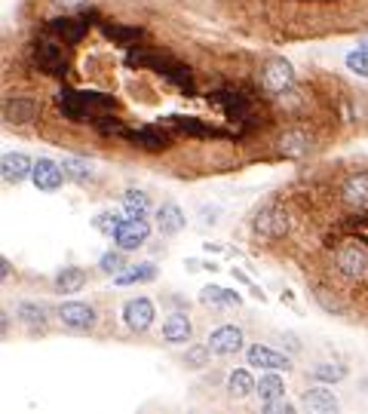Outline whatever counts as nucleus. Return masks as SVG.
I'll return each mask as SVG.
<instances>
[{"label":"nucleus","mask_w":368,"mask_h":414,"mask_svg":"<svg viewBox=\"0 0 368 414\" xmlns=\"http://www.w3.org/2000/svg\"><path fill=\"white\" fill-rule=\"evenodd\" d=\"M31 172H34V160L22 151L4 154V160H0V175H4L6 184H22L31 178Z\"/></svg>","instance_id":"12"},{"label":"nucleus","mask_w":368,"mask_h":414,"mask_svg":"<svg viewBox=\"0 0 368 414\" xmlns=\"http://www.w3.org/2000/svg\"><path fill=\"white\" fill-rule=\"evenodd\" d=\"M301 405L307 411H313V414H331V411L340 408L338 396L331 393V390H326V386H310V390H304Z\"/></svg>","instance_id":"18"},{"label":"nucleus","mask_w":368,"mask_h":414,"mask_svg":"<svg viewBox=\"0 0 368 414\" xmlns=\"http://www.w3.org/2000/svg\"><path fill=\"white\" fill-rule=\"evenodd\" d=\"M64 169H62V163H55L50 160V156H40V160H34V172H31V184L40 193H55L64 184Z\"/></svg>","instance_id":"5"},{"label":"nucleus","mask_w":368,"mask_h":414,"mask_svg":"<svg viewBox=\"0 0 368 414\" xmlns=\"http://www.w3.org/2000/svg\"><path fill=\"white\" fill-rule=\"evenodd\" d=\"M126 64H129V68H151V71H156V74H163L166 80H172L181 92L193 96L190 68H184L181 62L169 59V55H156V52H129V55H126Z\"/></svg>","instance_id":"2"},{"label":"nucleus","mask_w":368,"mask_h":414,"mask_svg":"<svg viewBox=\"0 0 368 414\" xmlns=\"http://www.w3.org/2000/svg\"><path fill=\"white\" fill-rule=\"evenodd\" d=\"M169 126L178 129V132H184V135H200V138H215V135H221L215 126L200 123L197 117H169Z\"/></svg>","instance_id":"30"},{"label":"nucleus","mask_w":368,"mask_h":414,"mask_svg":"<svg viewBox=\"0 0 368 414\" xmlns=\"http://www.w3.org/2000/svg\"><path fill=\"white\" fill-rule=\"evenodd\" d=\"M123 212H126V218H147V212H151V197L138 188H129L123 193Z\"/></svg>","instance_id":"27"},{"label":"nucleus","mask_w":368,"mask_h":414,"mask_svg":"<svg viewBox=\"0 0 368 414\" xmlns=\"http://www.w3.org/2000/svg\"><path fill=\"white\" fill-rule=\"evenodd\" d=\"M9 273H13V267H9V261L4 258V261H0V276H4V280H9Z\"/></svg>","instance_id":"44"},{"label":"nucleus","mask_w":368,"mask_h":414,"mask_svg":"<svg viewBox=\"0 0 368 414\" xmlns=\"http://www.w3.org/2000/svg\"><path fill=\"white\" fill-rule=\"evenodd\" d=\"M147 236H151V224L144 218H126L114 236V246H120L123 252H135V248L147 243Z\"/></svg>","instance_id":"10"},{"label":"nucleus","mask_w":368,"mask_h":414,"mask_svg":"<svg viewBox=\"0 0 368 414\" xmlns=\"http://www.w3.org/2000/svg\"><path fill=\"white\" fill-rule=\"evenodd\" d=\"M200 301L206 307H239L243 304V298L236 292L224 289V285H206V289H200Z\"/></svg>","instance_id":"23"},{"label":"nucleus","mask_w":368,"mask_h":414,"mask_svg":"<svg viewBox=\"0 0 368 414\" xmlns=\"http://www.w3.org/2000/svg\"><path fill=\"white\" fill-rule=\"evenodd\" d=\"M255 396L261 402H270V399H280V396H285V381L276 372H264L261 381H258V390Z\"/></svg>","instance_id":"31"},{"label":"nucleus","mask_w":368,"mask_h":414,"mask_svg":"<svg viewBox=\"0 0 368 414\" xmlns=\"http://www.w3.org/2000/svg\"><path fill=\"white\" fill-rule=\"evenodd\" d=\"M335 264H338V270L344 273L347 280H362V276H368V248L359 246V243L340 246Z\"/></svg>","instance_id":"4"},{"label":"nucleus","mask_w":368,"mask_h":414,"mask_svg":"<svg viewBox=\"0 0 368 414\" xmlns=\"http://www.w3.org/2000/svg\"><path fill=\"white\" fill-rule=\"evenodd\" d=\"M188 227V215H184V209L178 202L166 200L160 209H156V230H160L163 236H178L181 230Z\"/></svg>","instance_id":"15"},{"label":"nucleus","mask_w":368,"mask_h":414,"mask_svg":"<svg viewBox=\"0 0 368 414\" xmlns=\"http://www.w3.org/2000/svg\"><path fill=\"white\" fill-rule=\"evenodd\" d=\"M37 114H40V105H37L34 98L16 96V98H6L4 101V120H6L9 126H25V123H31Z\"/></svg>","instance_id":"16"},{"label":"nucleus","mask_w":368,"mask_h":414,"mask_svg":"<svg viewBox=\"0 0 368 414\" xmlns=\"http://www.w3.org/2000/svg\"><path fill=\"white\" fill-rule=\"evenodd\" d=\"M280 340H282V344H289V350H292V353H301V340L294 338L292 331H285V335H280Z\"/></svg>","instance_id":"41"},{"label":"nucleus","mask_w":368,"mask_h":414,"mask_svg":"<svg viewBox=\"0 0 368 414\" xmlns=\"http://www.w3.org/2000/svg\"><path fill=\"white\" fill-rule=\"evenodd\" d=\"M243 328L236 326H218L215 331L209 335V350L215 356H236L243 350Z\"/></svg>","instance_id":"11"},{"label":"nucleus","mask_w":368,"mask_h":414,"mask_svg":"<svg viewBox=\"0 0 368 414\" xmlns=\"http://www.w3.org/2000/svg\"><path fill=\"white\" fill-rule=\"evenodd\" d=\"M101 34L108 37V40H114L120 46H132L144 37L142 28H129V25H110V22H101Z\"/></svg>","instance_id":"28"},{"label":"nucleus","mask_w":368,"mask_h":414,"mask_svg":"<svg viewBox=\"0 0 368 414\" xmlns=\"http://www.w3.org/2000/svg\"><path fill=\"white\" fill-rule=\"evenodd\" d=\"M294 83V68H292V62H285V59H270L264 64V71H261V86L267 92H273V96H280V92H285Z\"/></svg>","instance_id":"8"},{"label":"nucleus","mask_w":368,"mask_h":414,"mask_svg":"<svg viewBox=\"0 0 368 414\" xmlns=\"http://www.w3.org/2000/svg\"><path fill=\"white\" fill-rule=\"evenodd\" d=\"M313 381L316 384H340L347 377V365H340V362H319V365H313Z\"/></svg>","instance_id":"33"},{"label":"nucleus","mask_w":368,"mask_h":414,"mask_svg":"<svg viewBox=\"0 0 368 414\" xmlns=\"http://www.w3.org/2000/svg\"><path fill=\"white\" fill-rule=\"evenodd\" d=\"M200 215H202V221H200L202 227H215L218 221H221V209H218V206H212V209H209V206H202V209H200Z\"/></svg>","instance_id":"39"},{"label":"nucleus","mask_w":368,"mask_h":414,"mask_svg":"<svg viewBox=\"0 0 368 414\" xmlns=\"http://www.w3.org/2000/svg\"><path fill=\"white\" fill-rule=\"evenodd\" d=\"M50 28H52V34L62 37L64 43H80L83 34H86V22H83V18H68V16H64V18H52Z\"/></svg>","instance_id":"25"},{"label":"nucleus","mask_w":368,"mask_h":414,"mask_svg":"<svg viewBox=\"0 0 368 414\" xmlns=\"http://www.w3.org/2000/svg\"><path fill=\"white\" fill-rule=\"evenodd\" d=\"M313 298L319 301V307H322V310H328V313H340V304H338V301H331L328 294H326V289H316V292H313Z\"/></svg>","instance_id":"40"},{"label":"nucleus","mask_w":368,"mask_h":414,"mask_svg":"<svg viewBox=\"0 0 368 414\" xmlns=\"http://www.w3.org/2000/svg\"><path fill=\"white\" fill-rule=\"evenodd\" d=\"M246 362L255 368H264V372H292V359L280 353V350L267 347V344H252L246 350Z\"/></svg>","instance_id":"7"},{"label":"nucleus","mask_w":368,"mask_h":414,"mask_svg":"<svg viewBox=\"0 0 368 414\" xmlns=\"http://www.w3.org/2000/svg\"><path fill=\"white\" fill-rule=\"evenodd\" d=\"M62 169H64V175H68L71 181H77V184H86V181L96 178V172H92V163L83 160V156H64Z\"/></svg>","instance_id":"32"},{"label":"nucleus","mask_w":368,"mask_h":414,"mask_svg":"<svg viewBox=\"0 0 368 414\" xmlns=\"http://www.w3.org/2000/svg\"><path fill=\"white\" fill-rule=\"evenodd\" d=\"M193 338V322L188 319V313H169L163 322V340L172 347L178 344H188Z\"/></svg>","instance_id":"17"},{"label":"nucleus","mask_w":368,"mask_h":414,"mask_svg":"<svg viewBox=\"0 0 368 414\" xmlns=\"http://www.w3.org/2000/svg\"><path fill=\"white\" fill-rule=\"evenodd\" d=\"M359 46H362V50L368 52V37H365V40H362V43H359Z\"/></svg>","instance_id":"47"},{"label":"nucleus","mask_w":368,"mask_h":414,"mask_svg":"<svg viewBox=\"0 0 368 414\" xmlns=\"http://www.w3.org/2000/svg\"><path fill=\"white\" fill-rule=\"evenodd\" d=\"M156 280V264L154 261H142V264H126V270H120L114 276V282L120 289L126 285H144V282H154Z\"/></svg>","instance_id":"21"},{"label":"nucleus","mask_w":368,"mask_h":414,"mask_svg":"<svg viewBox=\"0 0 368 414\" xmlns=\"http://www.w3.org/2000/svg\"><path fill=\"white\" fill-rule=\"evenodd\" d=\"M347 71H353L356 77H362V80H368V52L359 46V50H350L347 52Z\"/></svg>","instance_id":"37"},{"label":"nucleus","mask_w":368,"mask_h":414,"mask_svg":"<svg viewBox=\"0 0 368 414\" xmlns=\"http://www.w3.org/2000/svg\"><path fill=\"white\" fill-rule=\"evenodd\" d=\"M16 319L28 328H43L50 316H46V307L40 301H18L16 304Z\"/></svg>","instance_id":"24"},{"label":"nucleus","mask_w":368,"mask_h":414,"mask_svg":"<svg viewBox=\"0 0 368 414\" xmlns=\"http://www.w3.org/2000/svg\"><path fill=\"white\" fill-rule=\"evenodd\" d=\"M255 230L258 234H264V236H282L285 230H289V218H285L276 206L267 202V206L258 212V218H255Z\"/></svg>","instance_id":"19"},{"label":"nucleus","mask_w":368,"mask_h":414,"mask_svg":"<svg viewBox=\"0 0 368 414\" xmlns=\"http://www.w3.org/2000/svg\"><path fill=\"white\" fill-rule=\"evenodd\" d=\"M184 267H188L190 273H197V270H206V267H202V264L197 261V258H188V261H184Z\"/></svg>","instance_id":"42"},{"label":"nucleus","mask_w":368,"mask_h":414,"mask_svg":"<svg viewBox=\"0 0 368 414\" xmlns=\"http://www.w3.org/2000/svg\"><path fill=\"white\" fill-rule=\"evenodd\" d=\"M154 316H156V307L151 298H129L123 304V322L129 331H147L154 326Z\"/></svg>","instance_id":"6"},{"label":"nucleus","mask_w":368,"mask_h":414,"mask_svg":"<svg viewBox=\"0 0 368 414\" xmlns=\"http://www.w3.org/2000/svg\"><path fill=\"white\" fill-rule=\"evenodd\" d=\"M340 193H344V202L353 209H365L368 206V172H353L347 175L344 188H340Z\"/></svg>","instance_id":"20"},{"label":"nucleus","mask_w":368,"mask_h":414,"mask_svg":"<svg viewBox=\"0 0 368 414\" xmlns=\"http://www.w3.org/2000/svg\"><path fill=\"white\" fill-rule=\"evenodd\" d=\"M230 273H234V280H239V282H246V285H252V280H248V276H246L243 270H236V267H234V270H230Z\"/></svg>","instance_id":"45"},{"label":"nucleus","mask_w":368,"mask_h":414,"mask_svg":"<svg viewBox=\"0 0 368 414\" xmlns=\"http://www.w3.org/2000/svg\"><path fill=\"white\" fill-rule=\"evenodd\" d=\"M206 252H218V255H224L227 248H224V246H218V243H206Z\"/></svg>","instance_id":"46"},{"label":"nucleus","mask_w":368,"mask_h":414,"mask_svg":"<svg viewBox=\"0 0 368 414\" xmlns=\"http://www.w3.org/2000/svg\"><path fill=\"white\" fill-rule=\"evenodd\" d=\"M31 55H34L37 68H40L43 74H50V77H64V71H68V59H64V52L55 43H50V40L34 43Z\"/></svg>","instance_id":"9"},{"label":"nucleus","mask_w":368,"mask_h":414,"mask_svg":"<svg viewBox=\"0 0 368 414\" xmlns=\"http://www.w3.org/2000/svg\"><path fill=\"white\" fill-rule=\"evenodd\" d=\"M212 356L215 353L209 350V344H193V347H188V353H184V365L188 368H206Z\"/></svg>","instance_id":"36"},{"label":"nucleus","mask_w":368,"mask_h":414,"mask_svg":"<svg viewBox=\"0 0 368 414\" xmlns=\"http://www.w3.org/2000/svg\"><path fill=\"white\" fill-rule=\"evenodd\" d=\"M83 285H86V270L83 267H62L55 273V292H62V294H74Z\"/></svg>","instance_id":"26"},{"label":"nucleus","mask_w":368,"mask_h":414,"mask_svg":"<svg viewBox=\"0 0 368 414\" xmlns=\"http://www.w3.org/2000/svg\"><path fill=\"white\" fill-rule=\"evenodd\" d=\"M123 138L142 151H163L169 147V135L160 126H142V129H123Z\"/></svg>","instance_id":"14"},{"label":"nucleus","mask_w":368,"mask_h":414,"mask_svg":"<svg viewBox=\"0 0 368 414\" xmlns=\"http://www.w3.org/2000/svg\"><path fill=\"white\" fill-rule=\"evenodd\" d=\"M123 221H126V218L117 215V212H98V215L92 218V227H96L101 236H110V239H114L117 230L123 227Z\"/></svg>","instance_id":"34"},{"label":"nucleus","mask_w":368,"mask_h":414,"mask_svg":"<svg viewBox=\"0 0 368 414\" xmlns=\"http://www.w3.org/2000/svg\"><path fill=\"white\" fill-rule=\"evenodd\" d=\"M267 414H294V405L285 399V396H280V399H270V402H261Z\"/></svg>","instance_id":"38"},{"label":"nucleus","mask_w":368,"mask_h":414,"mask_svg":"<svg viewBox=\"0 0 368 414\" xmlns=\"http://www.w3.org/2000/svg\"><path fill=\"white\" fill-rule=\"evenodd\" d=\"M276 144H280V154L285 160H304V156L313 151V138H310V132H304V129H285Z\"/></svg>","instance_id":"13"},{"label":"nucleus","mask_w":368,"mask_h":414,"mask_svg":"<svg viewBox=\"0 0 368 414\" xmlns=\"http://www.w3.org/2000/svg\"><path fill=\"white\" fill-rule=\"evenodd\" d=\"M98 270L105 273V276H117L120 270H126V252L123 248H110V252H105L98 258Z\"/></svg>","instance_id":"35"},{"label":"nucleus","mask_w":368,"mask_h":414,"mask_svg":"<svg viewBox=\"0 0 368 414\" xmlns=\"http://www.w3.org/2000/svg\"><path fill=\"white\" fill-rule=\"evenodd\" d=\"M62 117L71 123H98L101 117H108L110 110H117V98L105 96V92H92V89H71L64 86L55 96Z\"/></svg>","instance_id":"1"},{"label":"nucleus","mask_w":368,"mask_h":414,"mask_svg":"<svg viewBox=\"0 0 368 414\" xmlns=\"http://www.w3.org/2000/svg\"><path fill=\"white\" fill-rule=\"evenodd\" d=\"M55 4H59V6H64V9H77V6L83 4V0H55Z\"/></svg>","instance_id":"43"},{"label":"nucleus","mask_w":368,"mask_h":414,"mask_svg":"<svg viewBox=\"0 0 368 414\" xmlns=\"http://www.w3.org/2000/svg\"><path fill=\"white\" fill-rule=\"evenodd\" d=\"M55 316L68 331H92L98 322V310L86 301H64L55 307Z\"/></svg>","instance_id":"3"},{"label":"nucleus","mask_w":368,"mask_h":414,"mask_svg":"<svg viewBox=\"0 0 368 414\" xmlns=\"http://www.w3.org/2000/svg\"><path fill=\"white\" fill-rule=\"evenodd\" d=\"M258 390V381L252 377L248 368H234V372L227 374V393L234 396V399H248Z\"/></svg>","instance_id":"22"},{"label":"nucleus","mask_w":368,"mask_h":414,"mask_svg":"<svg viewBox=\"0 0 368 414\" xmlns=\"http://www.w3.org/2000/svg\"><path fill=\"white\" fill-rule=\"evenodd\" d=\"M215 101L224 108L227 120H234V123L248 117V105H246V98L239 96V92H215Z\"/></svg>","instance_id":"29"}]
</instances>
